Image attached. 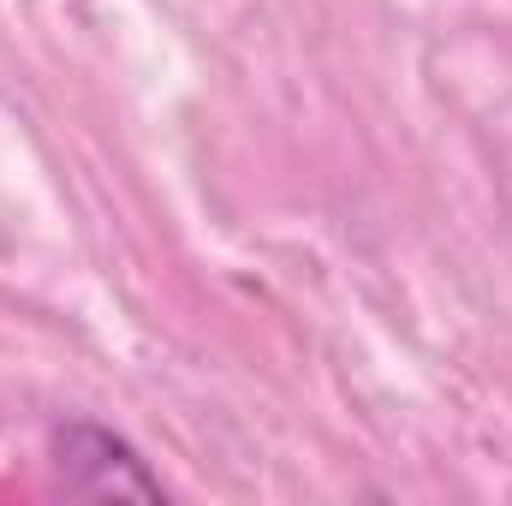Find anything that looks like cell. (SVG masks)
I'll list each match as a JSON object with an SVG mask.
<instances>
[{"instance_id": "1", "label": "cell", "mask_w": 512, "mask_h": 506, "mask_svg": "<svg viewBox=\"0 0 512 506\" xmlns=\"http://www.w3.org/2000/svg\"><path fill=\"white\" fill-rule=\"evenodd\" d=\"M54 477L66 495H84V501H161L167 495L161 477L137 459V447L90 417H72L54 429Z\"/></svg>"}]
</instances>
